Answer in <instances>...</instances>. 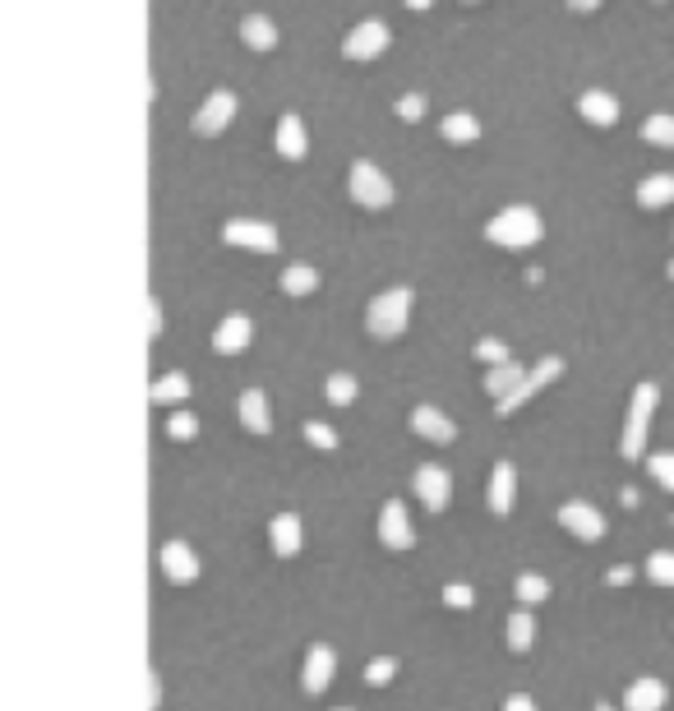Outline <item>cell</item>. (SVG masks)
<instances>
[{
	"label": "cell",
	"mask_w": 674,
	"mask_h": 711,
	"mask_svg": "<svg viewBox=\"0 0 674 711\" xmlns=\"http://www.w3.org/2000/svg\"><path fill=\"white\" fill-rule=\"evenodd\" d=\"M471 356H476V361H485V365H504V361H513V356H508V347H504L499 338H481L476 347H471Z\"/></svg>",
	"instance_id": "cell-33"
},
{
	"label": "cell",
	"mask_w": 674,
	"mask_h": 711,
	"mask_svg": "<svg viewBox=\"0 0 674 711\" xmlns=\"http://www.w3.org/2000/svg\"><path fill=\"white\" fill-rule=\"evenodd\" d=\"M324 393H328V402H333V407H351V402H356V393H361V384H356L351 374H328Z\"/></svg>",
	"instance_id": "cell-31"
},
{
	"label": "cell",
	"mask_w": 674,
	"mask_h": 711,
	"mask_svg": "<svg viewBox=\"0 0 674 711\" xmlns=\"http://www.w3.org/2000/svg\"><path fill=\"white\" fill-rule=\"evenodd\" d=\"M596 5H601V0H568V10H573V14H591Z\"/></svg>",
	"instance_id": "cell-44"
},
{
	"label": "cell",
	"mask_w": 674,
	"mask_h": 711,
	"mask_svg": "<svg viewBox=\"0 0 674 711\" xmlns=\"http://www.w3.org/2000/svg\"><path fill=\"white\" fill-rule=\"evenodd\" d=\"M559 374H564V361H559V356H545V361L536 365V370H527V379H522V384L513 388V393H508L504 402H494V411H499V416H513V411L527 407V402L536 398V393H541L545 384H554Z\"/></svg>",
	"instance_id": "cell-6"
},
{
	"label": "cell",
	"mask_w": 674,
	"mask_h": 711,
	"mask_svg": "<svg viewBox=\"0 0 674 711\" xmlns=\"http://www.w3.org/2000/svg\"><path fill=\"white\" fill-rule=\"evenodd\" d=\"M656 402H661V388L656 384L633 388V398H628V416H624V439H619L624 462H638L642 453H647V430H651V416H656Z\"/></svg>",
	"instance_id": "cell-3"
},
{
	"label": "cell",
	"mask_w": 674,
	"mask_h": 711,
	"mask_svg": "<svg viewBox=\"0 0 674 711\" xmlns=\"http://www.w3.org/2000/svg\"><path fill=\"white\" fill-rule=\"evenodd\" d=\"M439 139H444V144L467 148V144H476V139H481V121H476V116H467V111H453V116H444V121H439Z\"/></svg>",
	"instance_id": "cell-21"
},
{
	"label": "cell",
	"mask_w": 674,
	"mask_h": 711,
	"mask_svg": "<svg viewBox=\"0 0 674 711\" xmlns=\"http://www.w3.org/2000/svg\"><path fill=\"white\" fill-rule=\"evenodd\" d=\"M342 711H351V707H342Z\"/></svg>",
	"instance_id": "cell-48"
},
{
	"label": "cell",
	"mask_w": 674,
	"mask_h": 711,
	"mask_svg": "<svg viewBox=\"0 0 674 711\" xmlns=\"http://www.w3.org/2000/svg\"><path fill=\"white\" fill-rule=\"evenodd\" d=\"M388 42H393V37H388V28L379 24V19H365V24H356L347 33V42H342V56H347V61H356V65H370V61H379V56L388 51Z\"/></svg>",
	"instance_id": "cell-5"
},
{
	"label": "cell",
	"mask_w": 674,
	"mask_h": 711,
	"mask_svg": "<svg viewBox=\"0 0 674 711\" xmlns=\"http://www.w3.org/2000/svg\"><path fill=\"white\" fill-rule=\"evenodd\" d=\"M393 675H398V661H393V656H379V661L365 665V684H374V688L393 684Z\"/></svg>",
	"instance_id": "cell-34"
},
{
	"label": "cell",
	"mask_w": 674,
	"mask_h": 711,
	"mask_svg": "<svg viewBox=\"0 0 674 711\" xmlns=\"http://www.w3.org/2000/svg\"><path fill=\"white\" fill-rule=\"evenodd\" d=\"M513 591H518V605H541L545 596H550V582H545L541 573H518Z\"/></svg>",
	"instance_id": "cell-29"
},
{
	"label": "cell",
	"mask_w": 674,
	"mask_h": 711,
	"mask_svg": "<svg viewBox=\"0 0 674 711\" xmlns=\"http://www.w3.org/2000/svg\"><path fill=\"white\" fill-rule=\"evenodd\" d=\"M402 116V121L407 125H416L425 116V97H416V93H407V97H398V107H393Z\"/></svg>",
	"instance_id": "cell-38"
},
{
	"label": "cell",
	"mask_w": 674,
	"mask_h": 711,
	"mask_svg": "<svg viewBox=\"0 0 674 711\" xmlns=\"http://www.w3.org/2000/svg\"><path fill=\"white\" fill-rule=\"evenodd\" d=\"M578 116L587 125H596V130H610V125L619 121V102H614L605 88H587V93L578 97Z\"/></svg>",
	"instance_id": "cell-15"
},
{
	"label": "cell",
	"mask_w": 674,
	"mask_h": 711,
	"mask_svg": "<svg viewBox=\"0 0 674 711\" xmlns=\"http://www.w3.org/2000/svg\"><path fill=\"white\" fill-rule=\"evenodd\" d=\"M402 5H407V10H430L434 0H402Z\"/></svg>",
	"instance_id": "cell-45"
},
{
	"label": "cell",
	"mask_w": 674,
	"mask_h": 711,
	"mask_svg": "<svg viewBox=\"0 0 674 711\" xmlns=\"http://www.w3.org/2000/svg\"><path fill=\"white\" fill-rule=\"evenodd\" d=\"M490 513H513V462H494L490 476Z\"/></svg>",
	"instance_id": "cell-24"
},
{
	"label": "cell",
	"mask_w": 674,
	"mask_h": 711,
	"mask_svg": "<svg viewBox=\"0 0 674 711\" xmlns=\"http://www.w3.org/2000/svg\"><path fill=\"white\" fill-rule=\"evenodd\" d=\"M471 601H476V596H471L467 582H448L444 587V605H453V610H471Z\"/></svg>",
	"instance_id": "cell-39"
},
{
	"label": "cell",
	"mask_w": 674,
	"mask_h": 711,
	"mask_svg": "<svg viewBox=\"0 0 674 711\" xmlns=\"http://www.w3.org/2000/svg\"><path fill=\"white\" fill-rule=\"evenodd\" d=\"M250 338H254L250 319H245V314H227V319L213 328V351L217 356H241V351L250 347Z\"/></svg>",
	"instance_id": "cell-13"
},
{
	"label": "cell",
	"mask_w": 674,
	"mask_h": 711,
	"mask_svg": "<svg viewBox=\"0 0 674 711\" xmlns=\"http://www.w3.org/2000/svg\"><path fill=\"white\" fill-rule=\"evenodd\" d=\"M241 37H245V47L250 51H273L277 47V28H273V19H264V14H245Z\"/></svg>",
	"instance_id": "cell-26"
},
{
	"label": "cell",
	"mask_w": 674,
	"mask_h": 711,
	"mask_svg": "<svg viewBox=\"0 0 674 711\" xmlns=\"http://www.w3.org/2000/svg\"><path fill=\"white\" fill-rule=\"evenodd\" d=\"M416 499H421L430 513H444V508L453 504V476H448L444 467H434V462L416 467Z\"/></svg>",
	"instance_id": "cell-9"
},
{
	"label": "cell",
	"mask_w": 674,
	"mask_h": 711,
	"mask_svg": "<svg viewBox=\"0 0 674 711\" xmlns=\"http://www.w3.org/2000/svg\"><path fill=\"white\" fill-rule=\"evenodd\" d=\"M665 702H670V693L661 679H638L624 693V711H665Z\"/></svg>",
	"instance_id": "cell-19"
},
{
	"label": "cell",
	"mask_w": 674,
	"mask_h": 711,
	"mask_svg": "<svg viewBox=\"0 0 674 711\" xmlns=\"http://www.w3.org/2000/svg\"><path fill=\"white\" fill-rule=\"evenodd\" d=\"M638 204L651 208V213L674 204V176H670V171H656V176H647V181L638 185Z\"/></svg>",
	"instance_id": "cell-23"
},
{
	"label": "cell",
	"mask_w": 674,
	"mask_h": 711,
	"mask_svg": "<svg viewBox=\"0 0 674 711\" xmlns=\"http://www.w3.org/2000/svg\"><path fill=\"white\" fill-rule=\"evenodd\" d=\"M647 578L661 582V587H674V550H656L647 559Z\"/></svg>",
	"instance_id": "cell-32"
},
{
	"label": "cell",
	"mask_w": 674,
	"mask_h": 711,
	"mask_svg": "<svg viewBox=\"0 0 674 711\" xmlns=\"http://www.w3.org/2000/svg\"><path fill=\"white\" fill-rule=\"evenodd\" d=\"M157 707H162V679L148 675V711H157Z\"/></svg>",
	"instance_id": "cell-43"
},
{
	"label": "cell",
	"mask_w": 674,
	"mask_h": 711,
	"mask_svg": "<svg viewBox=\"0 0 674 711\" xmlns=\"http://www.w3.org/2000/svg\"><path fill=\"white\" fill-rule=\"evenodd\" d=\"M670 278H674V264H670Z\"/></svg>",
	"instance_id": "cell-47"
},
{
	"label": "cell",
	"mask_w": 674,
	"mask_h": 711,
	"mask_svg": "<svg viewBox=\"0 0 674 711\" xmlns=\"http://www.w3.org/2000/svg\"><path fill=\"white\" fill-rule=\"evenodd\" d=\"M277 153L287 157V162H301L310 153V139H305V121L296 111H287L282 121H277Z\"/></svg>",
	"instance_id": "cell-18"
},
{
	"label": "cell",
	"mask_w": 674,
	"mask_h": 711,
	"mask_svg": "<svg viewBox=\"0 0 674 711\" xmlns=\"http://www.w3.org/2000/svg\"><path fill=\"white\" fill-rule=\"evenodd\" d=\"M531 642H536V619H531V610H513L508 615V651H531Z\"/></svg>",
	"instance_id": "cell-27"
},
{
	"label": "cell",
	"mask_w": 674,
	"mask_h": 711,
	"mask_svg": "<svg viewBox=\"0 0 674 711\" xmlns=\"http://www.w3.org/2000/svg\"><path fill=\"white\" fill-rule=\"evenodd\" d=\"M647 471L656 476L661 490H670L674 495V453H656V458H647Z\"/></svg>",
	"instance_id": "cell-35"
},
{
	"label": "cell",
	"mask_w": 674,
	"mask_h": 711,
	"mask_svg": "<svg viewBox=\"0 0 674 711\" xmlns=\"http://www.w3.org/2000/svg\"><path fill=\"white\" fill-rule=\"evenodd\" d=\"M162 573L176 587H190V582H199V555L185 541H167L162 545Z\"/></svg>",
	"instance_id": "cell-12"
},
{
	"label": "cell",
	"mask_w": 674,
	"mask_h": 711,
	"mask_svg": "<svg viewBox=\"0 0 674 711\" xmlns=\"http://www.w3.org/2000/svg\"><path fill=\"white\" fill-rule=\"evenodd\" d=\"M596 711H614V707H610V702H596Z\"/></svg>",
	"instance_id": "cell-46"
},
{
	"label": "cell",
	"mask_w": 674,
	"mask_h": 711,
	"mask_svg": "<svg viewBox=\"0 0 674 711\" xmlns=\"http://www.w3.org/2000/svg\"><path fill=\"white\" fill-rule=\"evenodd\" d=\"M241 425L250 434H273V411H268V398L259 388H245L241 393Z\"/></svg>",
	"instance_id": "cell-20"
},
{
	"label": "cell",
	"mask_w": 674,
	"mask_h": 711,
	"mask_svg": "<svg viewBox=\"0 0 674 711\" xmlns=\"http://www.w3.org/2000/svg\"><path fill=\"white\" fill-rule=\"evenodd\" d=\"M231 121H236V93L217 88V93L204 97V107L194 111V134H199V139H217Z\"/></svg>",
	"instance_id": "cell-7"
},
{
	"label": "cell",
	"mask_w": 674,
	"mask_h": 711,
	"mask_svg": "<svg viewBox=\"0 0 674 711\" xmlns=\"http://www.w3.org/2000/svg\"><path fill=\"white\" fill-rule=\"evenodd\" d=\"M541 213L527 204H513L504 213H494L485 222V241L499 245V250H531V245L541 241Z\"/></svg>",
	"instance_id": "cell-2"
},
{
	"label": "cell",
	"mask_w": 674,
	"mask_h": 711,
	"mask_svg": "<svg viewBox=\"0 0 674 711\" xmlns=\"http://www.w3.org/2000/svg\"><path fill=\"white\" fill-rule=\"evenodd\" d=\"M642 139L651 148H674V116H647L642 121Z\"/></svg>",
	"instance_id": "cell-30"
},
{
	"label": "cell",
	"mask_w": 674,
	"mask_h": 711,
	"mask_svg": "<svg viewBox=\"0 0 674 711\" xmlns=\"http://www.w3.org/2000/svg\"><path fill=\"white\" fill-rule=\"evenodd\" d=\"M605 582H610V587H624V582H633V568H628V564H614L610 573H605Z\"/></svg>",
	"instance_id": "cell-41"
},
{
	"label": "cell",
	"mask_w": 674,
	"mask_h": 711,
	"mask_svg": "<svg viewBox=\"0 0 674 711\" xmlns=\"http://www.w3.org/2000/svg\"><path fill=\"white\" fill-rule=\"evenodd\" d=\"M190 398V379L185 374H162L153 388H148V402L153 407H176V402Z\"/></svg>",
	"instance_id": "cell-25"
},
{
	"label": "cell",
	"mask_w": 674,
	"mask_h": 711,
	"mask_svg": "<svg viewBox=\"0 0 674 711\" xmlns=\"http://www.w3.org/2000/svg\"><path fill=\"white\" fill-rule=\"evenodd\" d=\"M411 310H416V291L411 287H388L379 291L370 305H365V333L370 338H402L411 324Z\"/></svg>",
	"instance_id": "cell-1"
},
{
	"label": "cell",
	"mask_w": 674,
	"mask_h": 711,
	"mask_svg": "<svg viewBox=\"0 0 674 711\" xmlns=\"http://www.w3.org/2000/svg\"><path fill=\"white\" fill-rule=\"evenodd\" d=\"M305 439H310L314 448H324V453H333L337 448V430H328L324 421H305Z\"/></svg>",
	"instance_id": "cell-37"
},
{
	"label": "cell",
	"mask_w": 674,
	"mask_h": 711,
	"mask_svg": "<svg viewBox=\"0 0 674 711\" xmlns=\"http://www.w3.org/2000/svg\"><path fill=\"white\" fill-rule=\"evenodd\" d=\"M351 199H356V204L361 208H370V213H384L388 204H393V181H388L384 171L374 167V162H351Z\"/></svg>",
	"instance_id": "cell-4"
},
{
	"label": "cell",
	"mask_w": 674,
	"mask_h": 711,
	"mask_svg": "<svg viewBox=\"0 0 674 711\" xmlns=\"http://www.w3.org/2000/svg\"><path fill=\"white\" fill-rule=\"evenodd\" d=\"M268 541H273V555L277 559H291L296 550H301V541H305L301 518H296V513H277V518L268 522Z\"/></svg>",
	"instance_id": "cell-17"
},
{
	"label": "cell",
	"mask_w": 674,
	"mask_h": 711,
	"mask_svg": "<svg viewBox=\"0 0 674 711\" xmlns=\"http://www.w3.org/2000/svg\"><path fill=\"white\" fill-rule=\"evenodd\" d=\"M314 287H319V273H314L310 264H291L287 273H282V291H287V296H310Z\"/></svg>",
	"instance_id": "cell-28"
},
{
	"label": "cell",
	"mask_w": 674,
	"mask_h": 711,
	"mask_svg": "<svg viewBox=\"0 0 674 711\" xmlns=\"http://www.w3.org/2000/svg\"><path fill=\"white\" fill-rule=\"evenodd\" d=\"M379 541H384L388 550H411V545H416V527H411L402 499H388L384 513H379Z\"/></svg>",
	"instance_id": "cell-10"
},
{
	"label": "cell",
	"mask_w": 674,
	"mask_h": 711,
	"mask_svg": "<svg viewBox=\"0 0 674 711\" xmlns=\"http://www.w3.org/2000/svg\"><path fill=\"white\" fill-rule=\"evenodd\" d=\"M167 434H171V439H181V444H190L194 434H199V421H194L190 411H176V416L167 421Z\"/></svg>",
	"instance_id": "cell-36"
},
{
	"label": "cell",
	"mask_w": 674,
	"mask_h": 711,
	"mask_svg": "<svg viewBox=\"0 0 674 711\" xmlns=\"http://www.w3.org/2000/svg\"><path fill=\"white\" fill-rule=\"evenodd\" d=\"M411 430L421 434V439H430V444H453V439H458V425L448 421L439 407H416L411 411Z\"/></svg>",
	"instance_id": "cell-16"
},
{
	"label": "cell",
	"mask_w": 674,
	"mask_h": 711,
	"mask_svg": "<svg viewBox=\"0 0 674 711\" xmlns=\"http://www.w3.org/2000/svg\"><path fill=\"white\" fill-rule=\"evenodd\" d=\"M527 379V370H522L518 361H504V365H490V374H485V393H490L494 402H504L513 388Z\"/></svg>",
	"instance_id": "cell-22"
},
{
	"label": "cell",
	"mask_w": 674,
	"mask_h": 711,
	"mask_svg": "<svg viewBox=\"0 0 674 711\" xmlns=\"http://www.w3.org/2000/svg\"><path fill=\"white\" fill-rule=\"evenodd\" d=\"M504 711H536V702L527 693H513V698H504Z\"/></svg>",
	"instance_id": "cell-42"
},
{
	"label": "cell",
	"mask_w": 674,
	"mask_h": 711,
	"mask_svg": "<svg viewBox=\"0 0 674 711\" xmlns=\"http://www.w3.org/2000/svg\"><path fill=\"white\" fill-rule=\"evenodd\" d=\"M559 527H564L568 536H578V541H601L605 536V518L591 504H582V499L559 508Z\"/></svg>",
	"instance_id": "cell-11"
},
{
	"label": "cell",
	"mask_w": 674,
	"mask_h": 711,
	"mask_svg": "<svg viewBox=\"0 0 674 711\" xmlns=\"http://www.w3.org/2000/svg\"><path fill=\"white\" fill-rule=\"evenodd\" d=\"M148 338H162V305L148 301Z\"/></svg>",
	"instance_id": "cell-40"
},
{
	"label": "cell",
	"mask_w": 674,
	"mask_h": 711,
	"mask_svg": "<svg viewBox=\"0 0 674 711\" xmlns=\"http://www.w3.org/2000/svg\"><path fill=\"white\" fill-rule=\"evenodd\" d=\"M222 241L236 245V250L273 254L277 250V227H273V222H245V217H236V222H227V227H222Z\"/></svg>",
	"instance_id": "cell-8"
},
{
	"label": "cell",
	"mask_w": 674,
	"mask_h": 711,
	"mask_svg": "<svg viewBox=\"0 0 674 711\" xmlns=\"http://www.w3.org/2000/svg\"><path fill=\"white\" fill-rule=\"evenodd\" d=\"M333 670H337L333 647H324V642H314V647H310V656H305V670H301L305 693H324V688L333 684Z\"/></svg>",
	"instance_id": "cell-14"
}]
</instances>
